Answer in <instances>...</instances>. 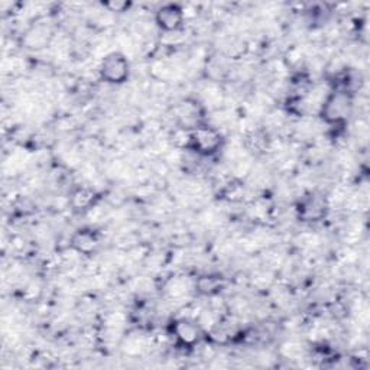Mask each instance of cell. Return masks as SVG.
<instances>
[{
  "instance_id": "6da1fadb",
  "label": "cell",
  "mask_w": 370,
  "mask_h": 370,
  "mask_svg": "<svg viewBox=\"0 0 370 370\" xmlns=\"http://www.w3.org/2000/svg\"><path fill=\"white\" fill-rule=\"evenodd\" d=\"M223 145V136L215 128L210 126H198L190 132L188 148L197 152L198 155H214L219 152Z\"/></svg>"
},
{
  "instance_id": "7a4b0ae2",
  "label": "cell",
  "mask_w": 370,
  "mask_h": 370,
  "mask_svg": "<svg viewBox=\"0 0 370 370\" xmlns=\"http://www.w3.org/2000/svg\"><path fill=\"white\" fill-rule=\"evenodd\" d=\"M99 74L101 80L109 84H121L129 77L128 58L121 52L107 54L100 63Z\"/></svg>"
},
{
  "instance_id": "3957f363",
  "label": "cell",
  "mask_w": 370,
  "mask_h": 370,
  "mask_svg": "<svg viewBox=\"0 0 370 370\" xmlns=\"http://www.w3.org/2000/svg\"><path fill=\"white\" fill-rule=\"evenodd\" d=\"M351 109V101L347 91H335L324 99L321 104V116L327 123H340Z\"/></svg>"
},
{
  "instance_id": "277c9868",
  "label": "cell",
  "mask_w": 370,
  "mask_h": 370,
  "mask_svg": "<svg viewBox=\"0 0 370 370\" xmlns=\"http://www.w3.org/2000/svg\"><path fill=\"white\" fill-rule=\"evenodd\" d=\"M184 17H185V13L181 6L174 5V3H168V5H162L157 10L155 22L164 30V32L171 34L181 29L184 23Z\"/></svg>"
},
{
  "instance_id": "5b68a950",
  "label": "cell",
  "mask_w": 370,
  "mask_h": 370,
  "mask_svg": "<svg viewBox=\"0 0 370 370\" xmlns=\"http://www.w3.org/2000/svg\"><path fill=\"white\" fill-rule=\"evenodd\" d=\"M326 211H327L326 198L315 194L305 197L298 207V214L302 222H318L326 215Z\"/></svg>"
},
{
  "instance_id": "8992f818",
  "label": "cell",
  "mask_w": 370,
  "mask_h": 370,
  "mask_svg": "<svg viewBox=\"0 0 370 370\" xmlns=\"http://www.w3.org/2000/svg\"><path fill=\"white\" fill-rule=\"evenodd\" d=\"M173 333L177 337V340L184 346H193L198 342L199 330L197 324L191 320L182 318V320L175 321L173 327Z\"/></svg>"
},
{
  "instance_id": "52a82bcc",
  "label": "cell",
  "mask_w": 370,
  "mask_h": 370,
  "mask_svg": "<svg viewBox=\"0 0 370 370\" xmlns=\"http://www.w3.org/2000/svg\"><path fill=\"white\" fill-rule=\"evenodd\" d=\"M71 246L77 253L88 256L96 252L99 240L96 233H92L91 230H79L71 239Z\"/></svg>"
},
{
  "instance_id": "ba28073f",
  "label": "cell",
  "mask_w": 370,
  "mask_h": 370,
  "mask_svg": "<svg viewBox=\"0 0 370 370\" xmlns=\"http://www.w3.org/2000/svg\"><path fill=\"white\" fill-rule=\"evenodd\" d=\"M95 202H96V193L88 187H80L71 194V206L77 211L92 208Z\"/></svg>"
},
{
  "instance_id": "9c48e42d",
  "label": "cell",
  "mask_w": 370,
  "mask_h": 370,
  "mask_svg": "<svg viewBox=\"0 0 370 370\" xmlns=\"http://www.w3.org/2000/svg\"><path fill=\"white\" fill-rule=\"evenodd\" d=\"M220 288H222V280L219 276L206 275L199 278V280L195 282V289L202 295H207V297H213L217 294Z\"/></svg>"
},
{
  "instance_id": "30bf717a",
  "label": "cell",
  "mask_w": 370,
  "mask_h": 370,
  "mask_svg": "<svg viewBox=\"0 0 370 370\" xmlns=\"http://www.w3.org/2000/svg\"><path fill=\"white\" fill-rule=\"evenodd\" d=\"M104 6L110 12H123L126 8H129V3H126V2H109V3H104Z\"/></svg>"
}]
</instances>
